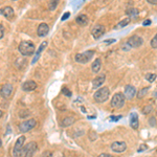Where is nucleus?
<instances>
[{
  "mask_svg": "<svg viewBox=\"0 0 157 157\" xmlns=\"http://www.w3.org/2000/svg\"><path fill=\"white\" fill-rule=\"evenodd\" d=\"M18 49L19 52H20V54L25 57L31 56V55H34L36 52L35 44L31 41H22L19 44Z\"/></svg>",
  "mask_w": 157,
  "mask_h": 157,
  "instance_id": "1",
  "label": "nucleus"
},
{
  "mask_svg": "<svg viewBox=\"0 0 157 157\" xmlns=\"http://www.w3.org/2000/svg\"><path fill=\"white\" fill-rule=\"evenodd\" d=\"M110 90L108 87H102L94 93V99L97 103H104L109 99Z\"/></svg>",
  "mask_w": 157,
  "mask_h": 157,
  "instance_id": "2",
  "label": "nucleus"
},
{
  "mask_svg": "<svg viewBox=\"0 0 157 157\" xmlns=\"http://www.w3.org/2000/svg\"><path fill=\"white\" fill-rule=\"evenodd\" d=\"M38 150V146L36 143H29L27 144L26 146H24L22 149V151H21L20 153V156L19 157H33L34 154L37 152Z\"/></svg>",
  "mask_w": 157,
  "mask_h": 157,
  "instance_id": "3",
  "label": "nucleus"
},
{
  "mask_svg": "<svg viewBox=\"0 0 157 157\" xmlns=\"http://www.w3.org/2000/svg\"><path fill=\"white\" fill-rule=\"evenodd\" d=\"M93 56H94V50H87L83 54L76 55V61L78 63H81V64H85V63H88L92 59Z\"/></svg>",
  "mask_w": 157,
  "mask_h": 157,
  "instance_id": "4",
  "label": "nucleus"
},
{
  "mask_svg": "<svg viewBox=\"0 0 157 157\" xmlns=\"http://www.w3.org/2000/svg\"><path fill=\"white\" fill-rule=\"evenodd\" d=\"M125 96L123 93H115V94L113 95V97L111 99V106L113 108H115V109H120V108H122L123 106L125 105Z\"/></svg>",
  "mask_w": 157,
  "mask_h": 157,
  "instance_id": "5",
  "label": "nucleus"
},
{
  "mask_svg": "<svg viewBox=\"0 0 157 157\" xmlns=\"http://www.w3.org/2000/svg\"><path fill=\"white\" fill-rule=\"evenodd\" d=\"M25 144V136H20L18 139L16 141L14 146V149H13V156L14 157H19L20 153L22 151L23 147H24Z\"/></svg>",
  "mask_w": 157,
  "mask_h": 157,
  "instance_id": "6",
  "label": "nucleus"
},
{
  "mask_svg": "<svg viewBox=\"0 0 157 157\" xmlns=\"http://www.w3.org/2000/svg\"><path fill=\"white\" fill-rule=\"evenodd\" d=\"M35 126H36V120L34 118H29V120H24V122H22L19 125V130L22 133H25L31 131Z\"/></svg>",
  "mask_w": 157,
  "mask_h": 157,
  "instance_id": "7",
  "label": "nucleus"
},
{
  "mask_svg": "<svg viewBox=\"0 0 157 157\" xmlns=\"http://www.w3.org/2000/svg\"><path fill=\"white\" fill-rule=\"evenodd\" d=\"M143 43H144V39L137 35L131 36L128 39V41H127V45H129L130 47H133V48L139 47V46L143 45Z\"/></svg>",
  "mask_w": 157,
  "mask_h": 157,
  "instance_id": "8",
  "label": "nucleus"
},
{
  "mask_svg": "<svg viewBox=\"0 0 157 157\" xmlns=\"http://www.w3.org/2000/svg\"><path fill=\"white\" fill-rule=\"evenodd\" d=\"M13 93V86L10 84H4L0 89V95L3 99H8Z\"/></svg>",
  "mask_w": 157,
  "mask_h": 157,
  "instance_id": "9",
  "label": "nucleus"
},
{
  "mask_svg": "<svg viewBox=\"0 0 157 157\" xmlns=\"http://www.w3.org/2000/svg\"><path fill=\"white\" fill-rule=\"evenodd\" d=\"M111 149L115 153H122L127 149V145L124 141H114L111 145Z\"/></svg>",
  "mask_w": 157,
  "mask_h": 157,
  "instance_id": "10",
  "label": "nucleus"
},
{
  "mask_svg": "<svg viewBox=\"0 0 157 157\" xmlns=\"http://www.w3.org/2000/svg\"><path fill=\"white\" fill-rule=\"evenodd\" d=\"M136 95V88L132 85H127L125 87V93H124V96L125 99H131Z\"/></svg>",
  "mask_w": 157,
  "mask_h": 157,
  "instance_id": "11",
  "label": "nucleus"
},
{
  "mask_svg": "<svg viewBox=\"0 0 157 157\" xmlns=\"http://www.w3.org/2000/svg\"><path fill=\"white\" fill-rule=\"evenodd\" d=\"M91 34H92L94 39H99V38L105 34V27L101 24L95 25V26L92 28V31H91Z\"/></svg>",
  "mask_w": 157,
  "mask_h": 157,
  "instance_id": "12",
  "label": "nucleus"
},
{
  "mask_svg": "<svg viewBox=\"0 0 157 157\" xmlns=\"http://www.w3.org/2000/svg\"><path fill=\"white\" fill-rule=\"evenodd\" d=\"M48 31H49V26H48L46 23H41V24L38 26L37 34L39 37H45L48 34Z\"/></svg>",
  "mask_w": 157,
  "mask_h": 157,
  "instance_id": "13",
  "label": "nucleus"
},
{
  "mask_svg": "<svg viewBox=\"0 0 157 157\" xmlns=\"http://www.w3.org/2000/svg\"><path fill=\"white\" fill-rule=\"evenodd\" d=\"M0 14L3 15L6 19H12L13 17H14L15 13H14V10H13L10 6H5V7L0 10Z\"/></svg>",
  "mask_w": 157,
  "mask_h": 157,
  "instance_id": "14",
  "label": "nucleus"
},
{
  "mask_svg": "<svg viewBox=\"0 0 157 157\" xmlns=\"http://www.w3.org/2000/svg\"><path fill=\"white\" fill-rule=\"evenodd\" d=\"M105 80H106V76L105 75L97 76V77L92 81V87L93 88H99V87H101V85L104 84Z\"/></svg>",
  "mask_w": 157,
  "mask_h": 157,
  "instance_id": "15",
  "label": "nucleus"
},
{
  "mask_svg": "<svg viewBox=\"0 0 157 157\" xmlns=\"http://www.w3.org/2000/svg\"><path fill=\"white\" fill-rule=\"evenodd\" d=\"M37 88V84L34 81H27L22 85V89L24 91H33Z\"/></svg>",
  "mask_w": 157,
  "mask_h": 157,
  "instance_id": "16",
  "label": "nucleus"
},
{
  "mask_svg": "<svg viewBox=\"0 0 157 157\" xmlns=\"http://www.w3.org/2000/svg\"><path fill=\"white\" fill-rule=\"evenodd\" d=\"M46 46H47V42H46V41H44L43 43H42L41 45L39 46V48H38V50L35 52V57H34V60L31 61V64H35V63L37 62V60H38V59H39V57H40V55H41V52H43L44 48H45Z\"/></svg>",
  "mask_w": 157,
  "mask_h": 157,
  "instance_id": "17",
  "label": "nucleus"
},
{
  "mask_svg": "<svg viewBox=\"0 0 157 157\" xmlns=\"http://www.w3.org/2000/svg\"><path fill=\"white\" fill-rule=\"evenodd\" d=\"M130 126L132 127L133 129L136 130L139 126V123H138V116H137L136 113H132L130 116Z\"/></svg>",
  "mask_w": 157,
  "mask_h": 157,
  "instance_id": "18",
  "label": "nucleus"
},
{
  "mask_svg": "<svg viewBox=\"0 0 157 157\" xmlns=\"http://www.w3.org/2000/svg\"><path fill=\"white\" fill-rule=\"evenodd\" d=\"M101 68H102L101 59H96V60H94V62H93L92 65H91V70H92V73H97L99 70H101Z\"/></svg>",
  "mask_w": 157,
  "mask_h": 157,
  "instance_id": "19",
  "label": "nucleus"
},
{
  "mask_svg": "<svg viewBox=\"0 0 157 157\" xmlns=\"http://www.w3.org/2000/svg\"><path fill=\"white\" fill-rule=\"evenodd\" d=\"M76 21H77L78 24L85 26V25L88 24V17H87L86 15H78L77 19H76Z\"/></svg>",
  "mask_w": 157,
  "mask_h": 157,
  "instance_id": "20",
  "label": "nucleus"
},
{
  "mask_svg": "<svg viewBox=\"0 0 157 157\" xmlns=\"http://www.w3.org/2000/svg\"><path fill=\"white\" fill-rule=\"evenodd\" d=\"M126 14L128 15L129 18H137L139 15V12L138 10H136V8H128V10H126Z\"/></svg>",
  "mask_w": 157,
  "mask_h": 157,
  "instance_id": "21",
  "label": "nucleus"
},
{
  "mask_svg": "<svg viewBox=\"0 0 157 157\" xmlns=\"http://www.w3.org/2000/svg\"><path fill=\"white\" fill-rule=\"evenodd\" d=\"M73 123H75V117L70 116V117H65L64 120H62L61 125H62V127H69L70 125H73Z\"/></svg>",
  "mask_w": 157,
  "mask_h": 157,
  "instance_id": "22",
  "label": "nucleus"
},
{
  "mask_svg": "<svg viewBox=\"0 0 157 157\" xmlns=\"http://www.w3.org/2000/svg\"><path fill=\"white\" fill-rule=\"evenodd\" d=\"M130 22H131V19L130 18H126V19H124V20L120 21V22L116 25V27H118V28H123V27L127 26V25H128Z\"/></svg>",
  "mask_w": 157,
  "mask_h": 157,
  "instance_id": "23",
  "label": "nucleus"
},
{
  "mask_svg": "<svg viewBox=\"0 0 157 157\" xmlns=\"http://www.w3.org/2000/svg\"><path fill=\"white\" fill-rule=\"evenodd\" d=\"M149 89H150V87H145V88L141 89V90L138 91V93H137V97H138V99H143V97L147 94V92L149 91Z\"/></svg>",
  "mask_w": 157,
  "mask_h": 157,
  "instance_id": "24",
  "label": "nucleus"
},
{
  "mask_svg": "<svg viewBox=\"0 0 157 157\" xmlns=\"http://www.w3.org/2000/svg\"><path fill=\"white\" fill-rule=\"evenodd\" d=\"M31 115V112L28 111V110H20V112H19V116H20V118H25L27 117V116Z\"/></svg>",
  "mask_w": 157,
  "mask_h": 157,
  "instance_id": "25",
  "label": "nucleus"
},
{
  "mask_svg": "<svg viewBox=\"0 0 157 157\" xmlns=\"http://www.w3.org/2000/svg\"><path fill=\"white\" fill-rule=\"evenodd\" d=\"M146 80L150 83L154 82V81L156 80V75H154V73H148V75L146 76Z\"/></svg>",
  "mask_w": 157,
  "mask_h": 157,
  "instance_id": "26",
  "label": "nucleus"
},
{
  "mask_svg": "<svg viewBox=\"0 0 157 157\" xmlns=\"http://www.w3.org/2000/svg\"><path fill=\"white\" fill-rule=\"evenodd\" d=\"M152 109H153L152 105H147V106H145V107H144V109H143V113H144V114H149V113H151Z\"/></svg>",
  "mask_w": 157,
  "mask_h": 157,
  "instance_id": "27",
  "label": "nucleus"
},
{
  "mask_svg": "<svg viewBox=\"0 0 157 157\" xmlns=\"http://www.w3.org/2000/svg\"><path fill=\"white\" fill-rule=\"evenodd\" d=\"M58 3H59V2L57 1V0L50 1L49 4H48V7H49V10H56V7H57V5H58Z\"/></svg>",
  "mask_w": 157,
  "mask_h": 157,
  "instance_id": "28",
  "label": "nucleus"
},
{
  "mask_svg": "<svg viewBox=\"0 0 157 157\" xmlns=\"http://www.w3.org/2000/svg\"><path fill=\"white\" fill-rule=\"evenodd\" d=\"M151 47L152 48H157V34L154 36V38L151 40Z\"/></svg>",
  "mask_w": 157,
  "mask_h": 157,
  "instance_id": "29",
  "label": "nucleus"
},
{
  "mask_svg": "<svg viewBox=\"0 0 157 157\" xmlns=\"http://www.w3.org/2000/svg\"><path fill=\"white\" fill-rule=\"evenodd\" d=\"M62 93L64 95H67V96H71V92L69 89H67L66 87H63L62 88Z\"/></svg>",
  "mask_w": 157,
  "mask_h": 157,
  "instance_id": "30",
  "label": "nucleus"
},
{
  "mask_svg": "<svg viewBox=\"0 0 157 157\" xmlns=\"http://www.w3.org/2000/svg\"><path fill=\"white\" fill-rule=\"evenodd\" d=\"M120 118H122V115H118V116H110V117H109V120H111V122H117V120H120Z\"/></svg>",
  "mask_w": 157,
  "mask_h": 157,
  "instance_id": "31",
  "label": "nucleus"
},
{
  "mask_svg": "<svg viewBox=\"0 0 157 157\" xmlns=\"http://www.w3.org/2000/svg\"><path fill=\"white\" fill-rule=\"evenodd\" d=\"M3 36H4V27L0 24V39L3 38Z\"/></svg>",
  "mask_w": 157,
  "mask_h": 157,
  "instance_id": "32",
  "label": "nucleus"
},
{
  "mask_svg": "<svg viewBox=\"0 0 157 157\" xmlns=\"http://www.w3.org/2000/svg\"><path fill=\"white\" fill-rule=\"evenodd\" d=\"M50 156H52V153H50L49 151H45L43 154H42L41 157H50Z\"/></svg>",
  "mask_w": 157,
  "mask_h": 157,
  "instance_id": "33",
  "label": "nucleus"
},
{
  "mask_svg": "<svg viewBox=\"0 0 157 157\" xmlns=\"http://www.w3.org/2000/svg\"><path fill=\"white\" fill-rule=\"evenodd\" d=\"M69 16H70V13H68V12H67V13H65V14L63 15V17H62V20H63V21H64V20H66V19L68 18Z\"/></svg>",
  "mask_w": 157,
  "mask_h": 157,
  "instance_id": "34",
  "label": "nucleus"
},
{
  "mask_svg": "<svg viewBox=\"0 0 157 157\" xmlns=\"http://www.w3.org/2000/svg\"><path fill=\"white\" fill-rule=\"evenodd\" d=\"M147 146H146V145H144V146H141V148H139V149L138 150H137V152H141V151H144V150H146V149H147Z\"/></svg>",
  "mask_w": 157,
  "mask_h": 157,
  "instance_id": "35",
  "label": "nucleus"
},
{
  "mask_svg": "<svg viewBox=\"0 0 157 157\" xmlns=\"http://www.w3.org/2000/svg\"><path fill=\"white\" fill-rule=\"evenodd\" d=\"M99 157H114V156L110 155V154H106V153H103V154H101V155H99Z\"/></svg>",
  "mask_w": 157,
  "mask_h": 157,
  "instance_id": "36",
  "label": "nucleus"
},
{
  "mask_svg": "<svg viewBox=\"0 0 157 157\" xmlns=\"http://www.w3.org/2000/svg\"><path fill=\"white\" fill-rule=\"evenodd\" d=\"M145 26H147V25H150L151 24V20H146V21H144V23H143Z\"/></svg>",
  "mask_w": 157,
  "mask_h": 157,
  "instance_id": "37",
  "label": "nucleus"
},
{
  "mask_svg": "<svg viewBox=\"0 0 157 157\" xmlns=\"http://www.w3.org/2000/svg\"><path fill=\"white\" fill-rule=\"evenodd\" d=\"M112 42H115V40H114V39L106 40V41H105V43H106V44H111V43H112Z\"/></svg>",
  "mask_w": 157,
  "mask_h": 157,
  "instance_id": "38",
  "label": "nucleus"
},
{
  "mask_svg": "<svg viewBox=\"0 0 157 157\" xmlns=\"http://www.w3.org/2000/svg\"><path fill=\"white\" fill-rule=\"evenodd\" d=\"M147 1L150 4H157V0H147Z\"/></svg>",
  "mask_w": 157,
  "mask_h": 157,
  "instance_id": "39",
  "label": "nucleus"
},
{
  "mask_svg": "<svg viewBox=\"0 0 157 157\" xmlns=\"http://www.w3.org/2000/svg\"><path fill=\"white\" fill-rule=\"evenodd\" d=\"M149 123H150V124H152V126H155V120H154V117L153 118H152V120H149Z\"/></svg>",
  "mask_w": 157,
  "mask_h": 157,
  "instance_id": "40",
  "label": "nucleus"
},
{
  "mask_svg": "<svg viewBox=\"0 0 157 157\" xmlns=\"http://www.w3.org/2000/svg\"><path fill=\"white\" fill-rule=\"evenodd\" d=\"M2 114H3V113H2V111H1V110H0V117H1V116H2Z\"/></svg>",
  "mask_w": 157,
  "mask_h": 157,
  "instance_id": "41",
  "label": "nucleus"
},
{
  "mask_svg": "<svg viewBox=\"0 0 157 157\" xmlns=\"http://www.w3.org/2000/svg\"><path fill=\"white\" fill-rule=\"evenodd\" d=\"M2 146V141H1V139H0V147Z\"/></svg>",
  "mask_w": 157,
  "mask_h": 157,
  "instance_id": "42",
  "label": "nucleus"
}]
</instances>
